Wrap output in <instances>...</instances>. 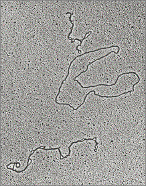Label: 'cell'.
Segmentation results:
<instances>
[{"label": "cell", "mask_w": 146, "mask_h": 186, "mask_svg": "<svg viewBox=\"0 0 146 186\" xmlns=\"http://www.w3.org/2000/svg\"><path fill=\"white\" fill-rule=\"evenodd\" d=\"M115 53V54H117V53H116V52H115V51H111V52H110V53H108V54H107V55H105V56H102V57H100V58H98V59H96V60H94V61H93V62H91V63H88V65H87V69H86V70H85V71H83V72H81V73H79V74H78V75H77V76H75V79H76V78H77V77H78V76H79V75H82V73H85V72H86V71H87V70H88V67H89V65H91V64H92V63H93L94 62H96V61H97V60H100V59H103V58H104V57H106V56H107L108 55H109V54H111V53Z\"/></svg>", "instance_id": "1"}, {"label": "cell", "mask_w": 146, "mask_h": 186, "mask_svg": "<svg viewBox=\"0 0 146 186\" xmlns=\"http://www.w3.org/2000/svg\"><path fill=\"white\" fill-rule=\"evenodd\" d=\"M66 14H70V17H69V19H70V22H71L72 24V27H71V28H70V29H71V31H70V32L69 33V35H68L67 38H68V39H69V40H71V43H73V42H74V40H73V38H71L70 37V35L72 34V30H73V27H74V23H73V21L71 19L72 15H73V14H72V13H70V12H67V13H66Z\"/></svg>", "instance_id": "2"}]
</instances>
